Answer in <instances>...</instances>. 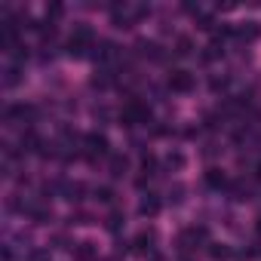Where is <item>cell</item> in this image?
<instances>
[{
    "label": "cell",
    "instance_id": "obj_1",
    "mask_svg": "<svg viewBox=\"0 0 261 261\" xmlns=\"http://www.w3.org/2000/svg\"><path fill=\"white\" fill-rule=\"evenodd\" d=\"M151 10L148 7H133V4H117V7H111V19H114V28H133L142 16H148Z\"/></svg>",
    "mask_w": 261,
    "mask_h": 261
},
{
    "label": "cell",
    "instance_id": "obj_2",
    "mask_svg": "<svg viewBox=\"0 0 261 261\" xmlns=\"http://www.w3.org/2000/svg\"><path fill=\"white\" fill-rule=\"evenodd\" d=\"M92 46H95V34H92V28L80 25V28H74V34H71V40H68V56L83 59L86 49H92Z\"/></svg>",
    "mask_w": 261,
    "mask_h": 261
},
{
    "label": "cell",
    "instance_id": "obj_3",
    "mask_svg": "<svg viewBox=\"0 0 261 261\" xmlns=\"http://www.w3.org/2000/svg\"><path fill=\"white\" fill-rule=\"evenodd\" d=\"M120 120H123L126 126H148V123H151V108L142 105V101H129V105L123 108Z\"/></svg>",
    "mask_w": 261,
    "mask_h": 261
},
{
    "label": "cell",
    "instance_id": "obj_4",
    "mask_svg": "<svg viewBox=\"0 0 261 261\" xmlns=\"http://www.w3.org/2000/svg\"><path fill=\"white\" fill-rule=\"evenodd\" d=\"M169 86H172V92H191L197 86V80H194L191 71H172L169 74Z\"/></svg>",
    "mask_w": 261,
    "mask_h": 261
},
{
    "label": "cell",
    "instance_id": "obj_5",
    "mask_svg": "<svg viewBox=\"0 0 261 261\" xmlns=\"http://www.w3.org/2000/svg\"><path fill=\"white\" fill-rule=\"evenodd\" d=\"M83 145H86V154H89V157H101V154H108V139H105L101 133H89V136L83 139Z\"/></svg>",
    "mask_w": 261,
    "mask_h": 261
},
{
    "label": "cell",
    "instance_id": "obj_6",
    "mask_svg": "<svg viewBox=\"0 0 261 261\" xmlns=\"http://www.w3.org/2000/svg\"><path fill=\"white\" fill-rule=\"evenodd\" d=\"M95 258H98V246L92 240L74 243V261H95Z\"/></svg>",
    "mask_w": 261,
    "mask_h": 261
},
{
    "label": "cell",
    "instance_id": "obj_7",
    "mask_svg": "<svg viewBox=\"0 0 261 261\" xmlns=\"http://www.w3.org/2000/svg\"><path fill=\"white\" fill-rule=\"evenodd\" d=\"M154 243H157V230L154 227H148V230H142L136 240H133V246H136V252H154Z\"/></svg>",
    "mask_w": 261,
    "mask_h": 261
},
{
    "label": "cell",
    "instance_id": "obj_8",
    "mask_svg": "<svg viewBox=\"0 0 261 261\" xmlns=\"http://www.w3.org/2000/svg\"><path fill=\"white\" fill-rule=\"evenodd\" d=\"M203 240H206V230L203 227H191V230H185L178 237V246L188 252V249H197V243H203Z\"/></svg>",
    "mask_w": 261,
    "mask_h": 261
},
{
    "label": "cell",
    "instance_id": "obj_9",
    "mask_svg": "<svg viewBox=\"0 0 261 261\" xmlns=\"http://www.w3.org/2000/svg\"><path fill=\"white\" fill-rule=\"evenodd\" d=\"M160 200H157V194H145L142 197V203H139V215H145V218H154L157 212H160Z\"/></svg>",
    "mask_w": 261,
    "mask_h": 261
},
{
    "label": "cell",
    "instance_id": "obj_10",
    "mask_svg": "<svg viewBox=\"0 0 261 261\" xmlns=\"http://www.w3.org/2000/svg\"><path fill=\"white\" fill-rule=\"evenodd\" d=\"M83 191H86V188H83L80 181H62V185H59V194H62L65 200H71V203H77V200L83 197Z\"/></svg>",
    "mask_w": 261,
    "mask_h": 261
},
{
    "label": "cell",
    "instance_id": "obj_11",
    "mask_svg": "<svg viewBox=\"0 0 261 261\" xmlns=\"http://www.w3.org/2000/svg\"><path fill=\"white\" fill-rule=\"evenodd\" d=\"M230 34L240 37V40H252V37H258V25H255V22H243V25L230 28Z\"/></svg>",
    "mask_w": 261,
    "mask_h": 261
},
{
    "label": "cell",
    "instance_id": "obj_12",
    "mask_svg": "<svg viewBox=\"0 0 261 261\" xmlns=\"http://www.w3.org/2000/svg\"><path fill=\"white\" fill-rule=\"evenodd\" d=\"M95 59H98V62H111V59H117V46H114L111 40H101V43L95 46Z\"/></svg>",
    "mask_w": 261,
    "mask_h": 261
},
{
    "label": "cell",
    "instance_id": "obj_13",
    "mask_svg": "<svg viewBox=\"0 0 261 261\" xmlns=\"http://www.w3.org/2000/svg\"><path fill=\"white\" fill-rule=\"evenodd\" d=\"M206 185H209V188H224V185H227V175H224L221 169H209V172H206Z\"/></svg>",
    "mask_w": 261,
    "mask_h": 261
},
{
    "label": "cell",
    "instance_id": "obj_14",
    "mask_svg": "<svg viewBox=\"0 0 261 261\" xmlns=\"http://www.w3.org/2000/svg\"><path fill=\"white\" fill-rule=\"evenodd\" d=\"M28 215H31L37 224H49V221H53V209H46V206H34Z\"/></svg>",
    "mask_w": 261,
    "mask_h": 261
},
{
    "label": "cell",
    "instance_id": "obj_15",
    "mask_svg": "<svg viewBox=\"0 0 261 261\" xmlns=\"http://www.w3.org/2000/svg\"><path fill=\"white\" fill-rule=\"evenodd\" d=\"M209 255H212L215 261H224V258H230L233 252H230V246H224V243H209Z\"/></svg>",
    "mask_w": 261,
    "mask_h": 261
},
{
    "label": "cell",
    "instance_id": "obj_16",
    "mask_svg": "<svg viewBox=\"0 0 261 261\" xmlns=\"http://www.w3.org/2000/svg\"><path fill=\"white\" fill-rule=\"evenodd\" d=\"M160 46L154 43V40H139V53L142 56H151V59H160V53H157Z\"/></svg>",
    "mask_w": 261,
    "mask_h": 261
},
{
    "label": "cell",
    "instance_id": "obj_17",
    "mask_svg": "<svg viewBox=\"0 0 261 261\" xmlns=\"http://www.w3.org/2000/svg\"><path fill=\"white\" fill-rule=\"evenodd\" d=\"M126 169H129V160H126V157H114V160H111V175H114V178H120Z\"/></svg>",
    "mask_w": 261,
    "mask_h": 261
},
{
    "label": "cell",
    "instance_id": "obj_18",
    "mask_svg": "<svg viewBox=\"0 0 261 261\" xmlns=\"http://www.w3.org/2000/svg\"><path fill=\"white\" fill-rule=\"evenodd\" d=\"M185 166V154H166V169H181Z\"/></svg>",
    "mask_w": 261,
    "mask_h": 261
},
{
    "label": "cell",
    "instance_id": "obj_19",
    "mask_svg": "<svg viewBox=\"0 0 261 261\" xmlns=\"http://www.w3.org/2000/svg\"><path fill=\"white\" fill-rule=\"evenodd\" d=\"M191 49H194L191 37H178V43H175V53H178V56H191Z\"/></svg>",
    "mask_w": 261,
    "mask_h": 261
},
{
    "label": "cell",
    "instance_id": "obj_20",
    "mask_svg": "<svg viewBox=\"0 0 261 261\" xmlns=\"http://www.w3.org/2000/svg\"><path fill=\"white\" fill-rule=\"evenodd\" d=\"M120 227H123V215H120V212H111V218H108V230L117 233Z\"/></svg>",
    "mask_w": 261,
    "mask_h": 261
},
{
    "label": "cell",
    "instance_id": "obj_21",
    "mask_svg": "<svg viewBox=\"0 0 261 261\" xmlns=\"http://www.w3.org/2000/svg\"><path fill=\"white\" fill-rule=\"evenodd\" d=\"M4 83H7V86H16V83H19V68H16V65H13V68L7 71V77H4Z\"/></svg>",
    "mask_w": 261,
    "mask_h": 261
},
{
    "label": "cell",
    "instance_id": "obj_22",
    "mask_svg": "<svg viewBox=\"0 0 261 261\" xmlns=\"http://www.w3.org/2000/svg\"><path fill=\"white\" fill-rule=\"evenodd\" d=\"M142 169H145V172H148V175H154V169H157V160H154V157H151V154H148V157H145V160H142Z\"/></svg>",
    "mask_w": 261,
    "mask_h": 261
},
{
    "label": "cell",
    "instance_id": "obj_23",
    "mask_svg": "<svg viewBox=\"0 0 261 261\" xmlns=\"http://www.w3.org/2000/svg\"><path fill=\"white\" fill-rule=\"evenodd\" d=\"M95 197H98L101 203H111V200H114V191H111V188H98V191H95Z\"/></svg>",
    "mask_w": 261,
    "mask_h": 261
},
{
    "label": "cell",
    "instance_id": "obj_24",
    "mask_svg": "<svg viewBox=\"0 0 261 261\" xmlns=\"http://www.w3.org/2000/svg\"><path fill=\"white\" fill-rule=\"evenodd\" d=\"M62 16V4H53V7H46V19H59Z\"/></svg>",
    "mask_w": 261,
    "mask_h": 261
},
{
    "label": "cell",
    "instance_id": "obj_25",
    "mask_svg": "<svg viewBox=\"0 0 261 261\" xmlns=\"http://www.w3.org/2000/svg\"><path fill=\"white\" fill-rule=\"evenodd\" d=\"M181 194H185V188H181V185H175V188L169 191V200H172V203H181Z\"/></svg>",
    "mask_w": 261,
    "mask_h": 261
},
{
    "label": "cell",
    "instance_id": "obj_26",
    "mask_svg": "<svg viewBox=\"0 0 261 261\" xmlns=\"http://www.w3.org/2000/svg\"><path fill=\"white\" fill-rule=\"evenodd\" d=\"M145 261H163V258H160V255H157V252H151V255H148V258H145Z\"/></svg>",
    "mask_w": 261,
    "mask_h": 261
},
{
    "label": "cell",
    "instance_id": "obj_27",
    "mask_svg": "<svg viewBox=\"0 0 261 261\" xmlns=\"http://www.w3.org/2000/svg\"><path fill=\"white\" fill-rule=\"evenodd\" d=\"M105 261H120V258H105Z\"/></svg>",
    "mask_w": 261,
    "mask_h": 261
},
{
    "label": "cell",
    "instance_id": "obj_28",
    "mask_svg": "<svg viewBox=\"0 0 261 261\" xmlns=\"http://www.w3.org/2000/svg\"><path fill=\"white\" fill-rule=\"evenodd\" d=\"M258 178H261V166H258Z\"/></svg>",
    "mask_w": 261,
    "mask_h": 261
},
{
    "label": "cell",
    "instance_id": "obj_29",
    "mask_svg": "<svg viewBox=\"0 0 261 261\" xmlns=\"http://www.w3.org/2000/svg\"><path fill=\"white\" fill-rule=\"evenodd\" d=\"M258 230H261V218H258Z\"/></svg>",
    "mask_w": 261,
    "mask_h": 261
}]
</instances>
